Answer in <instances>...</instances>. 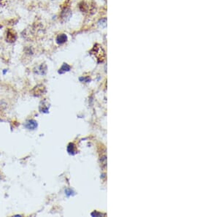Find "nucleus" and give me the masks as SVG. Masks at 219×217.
I'll use <instances>...</instances> for the list:
<instances>
[{
	"instance_id": "nucleus-9",
	"label": "nucleus",
	"mask_w": 219,
	"mask_h": 217,
	"mask_svg": "<svg viewBox=\"0 0 219 217\" xmlns=\"http://www.w3.org/2000/svg\"><path fill=\"white\" fill-rule=\"evenodd\" d=\"M7 0H0V6H3L6 4Z\"/></svg>"
},
{
	"instance_id": "nucleus-8",
	"label": "nucleus",
	"mask_w": 219,
	"mask_h": 217,
	"mask_svg": "<svg viewBox=\"0 0 219 217\" xmlns=\"http://www.w3.org/2000/svg\"><path fill=\"white\" fill-rule=\"evenodd\" d=\"M80 9L82 12H86L88 11V10L89 9V7H88V5L86 3L82 2L81 4H80Z\"/></svg>"
},
{
	"instance_id": "nucleus-1",
	"label": "nucleus",
	"mask_w": 219,
	"mask_h": 217,
	"mask_svg": "<svg viewBox=\"0 0 219 217\" xmlns=\"http://www.w3.org/2000/svg\"><path fill=\"white\" fill-rule=\"evenodd\" d=\"M91 54L94 55L96 58L99 60V62H102L105 59V53L101 46L96 44L94 46L92 50L91 51Z\"/></svg>"
},
{
	"instance_id": "nucleus-6",
	"label": "nucleus",
	"mask_w": 219,
	"mask_h": 217,
	"mask_svg": "<svg viewBox=\"0 0 219 217\" xmlns=\"http://www.w3.org/2000/svg\"><path fill=\"white\" fill-rule=\"evenodd\" d=\"M36 73L40 75H45L46 73V66L45 64H42L40 67H37V70Z\"/></svg>"
},
{
	"instance_id": "nucleus-4",
	"label": "nucleus",
	"mask_w": 219,
	"mask_h": 217,
	"mask_svg": "<svg viewBox=\"0 0 219 217\" xmlns=\"http://www.w3.org/2000/svg\"><path fill=\"white\" fill-rule=\"evenodd\" d=\"M24 126L28 129H36L37 127V123L36 121L31 119V120L27 121L26 122V124H24Z\"/></svg>"
},
{
	"instance_id": "nucleus-10",
	"label": "nucleus",
	"mask_w": 219,
	"mask_h": 217,
	"mask_svg": "<svg viewBox=\"0 0 219 217\" xmlns=\"http://www.w3.org/2000/svg\"><path fill=\"white\" fill-rule=\"evenodd\" d=\"M0 27H1V26H0Z\"/></svg>"
},
{
	"instance_id": "nucleus-5",
	"label": "nucleus",
	"mask_w": 219,
	"mask_h": 217,
	"mask_svg": "<svg viewBox=\"0 0 219 217\" xmlns=\"http://www.w3.org/2000/svg\"><path fill=\"white\" fill-rule=\"evenodd\" d=\"M67 36H66L65 34H59V35L58 36V37H57V39H56V41L58 44H62V43H65V42L67 41Z\"/></svg>"
},
{
	"instance_id": "nucleus-2",
	"label": "nucleus",
	"mask_w": 219,
	"mask_h": 217,
	"mask_svg": "<svg viewBox=\"0 0 219 217\" xmlns=\"http://www.w3.org/2000/svg\"><path fill=\"white\" fill-rule=\"evenodd\" d=\"M17 38L16 32L11 29H7L6 31V40L9 43H14Z\"/></svg>"
},
{
	"instance_id": "nucleus-3",
	"label": "nucleus",
	"mask_w": 219,
	"mask_h": 217,
	"mask_svg": "<svg viewBox=\"0 0 219 217\" xmlns=\"http://www.w3.org/2000/svg\"><path fill=\"white\" fill-rule=\"evenodd\" d=\"M45 91H46V89H45L44 86H43V85H37V86H35L32 92L34 95L37 96V97H40L42 94H43Z\"/></svg>"
},
{
	"instance_id": "nucleus-7",
	"label": "nucleus",
	"mask_w": 219,
	"mask_h": 217,
	"mask_svg": "<svg viewBox=\"0 0 219 217\" xmlns=\"http://www.w3.org/2000/svg\"><path fill=\"white\" fill-rule=\"evenodd\" d=\"M70 66L67 65V64H64V65H63L62 67H61V68L60 69L59 72H58V73H61H61H64V72L69 71V70H70Z\"/></svg>"
}]
</instances>
